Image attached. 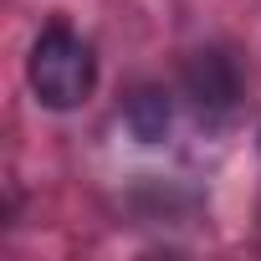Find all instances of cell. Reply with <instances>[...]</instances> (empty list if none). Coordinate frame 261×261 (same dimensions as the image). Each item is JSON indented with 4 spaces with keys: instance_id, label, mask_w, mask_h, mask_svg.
Instances as JSON below:
<instances>
[{
    "instance_id": "1",
    "label": "cell",
    "mask_w": 261,
    "mask_h": 261,
    "mask_svg": "<svg viewBox=\"0 0 261 261\" xmlns=\"http://www.w3.org/2000/svg\"><path fill=\"white\" fill-rule=\"evenodd\" d=\"M26 82H31L41 108H57V113L82 108L97 87V57L72 26L57 21L36 36V46L26 57Z\"/></svg>"
},
{
    "instance_id": "2",
    "label": "cell",
    "mask_w": 261,
    "mask_h": 261,
    "mask_svg": "<svg viewBox=\"0 0 261 261\" xmlns=\"http://www.w3.org/2000/svg\"><path fill=\"white\" fill-rule=\"evenodd\" d=\"M185 92L195 97L200 113H225L241 97V72L225 51H195L185 67Z\"/></svg>"
},
{
    "instance_id": "3",
    "label": "cell",
    "mask_w": 261,
    "mask_h": 261,
    "mask_svg": "<svg viewBox=\"0 0 261 261\" xmlns=\"http://www.w3.org/2000/svg\"><path fill=\"white\" fill-rule=\"evenodd\" d=\"M128 128H134V139L159 144L169 134V97L159 87H139L134 97H128Z\"/></svg>"
}]
</instances>
